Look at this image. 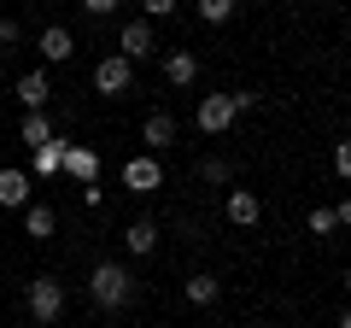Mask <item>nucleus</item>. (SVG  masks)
Segmentation results:
<instances>
[{
	"instance_id": "1",
	"label": "nucleus",
	"mask_w": 351,
	"mask_h": 328,
	"mask_svg": "<svg viewBox=\"0 0 351 328\" xmlns=\"http://www.w3.org/2000/svg\"><path fill=\"white\" fill-rule=\"evenodd\" d=\"M88 299L100 305V311H123V305L135 299V276H129L117 258H106V264L88 270Z\"/></svg>"
},
{
	"instance_id": "2",
	"label": "nucleus",
	"mask_w": 351,
	"mask_h": 328,
	"mask_svg": "<svg viewBox=\"0 0 351 328\" xmlns=\"http://www.w3.org/2000/svg\"><path fill=\"white\" fill-rule=\"evenodd\" d=\"M24 305H29V316H36L41 328L59 323V316H64V281H59V276H36V281L24 288Z\"/></svg>"
},
{
	"instance_id": "3",
	"label": "nucleus",
	"mask_w": 351,
	"mask_h": 328,
	"mask_svg": "<svg viewBox=\"0 0 351 328\" xmlns=\"http://www.w3.org/2000/svg\"><path fill=\"white\" fill-rule=\"evenodd\" d=\"M123 188H129V194H158V188H164V164L152 159V152L123 159Z\"/></svg>"
},
{
	"instance_id": "4",
	"label": "nucleus",
	"mask_w": 351,
	"mask_h": 328,
	"mask_svg": "<svg viewBox=\"0 0 351 328\" xmlns=\"http://www.w3.org/2000/svg\"><path fill=\"white\" fill-rule=\"evenodd\" d=\"M234 100H228V94H205L199 100V112H193V124L205 129V135H228V129H234Z\"/></svg>"
},
{
	"instance_id": "5",
	"label": "nucleus",
	"mask_w": 351,
	"mask_h": 328,
	"mask_svg": "<svg viewBox=\"0 0 351 328\" xmlns=\"http://www.w3.org/2000/svg\"><path fill=\"white\" fill-rule=\"evenodd\" d=\"M29 200H36V176L18 170V164H6V170H0V205H6V211H24Z\"/></svg>"
},
{
	"instance_id": "6",
	"label": "nucleus",
	"mask_w": 351,
	"mask_h": 328,
	"mask_svg": "<svg viewBox=\"0 0 351 328\" xmlns=\"http://www.w3.org/2000/svg\"><path fill=\"white\" fill-rule=\"evenodd\" d=\"M129 82H135V65H129L123 53H112V59L94 65V89L100 94H129Z\"/></svg>"
},
{
	"instance_id": "7",
	"label": "nucleus",
	"mask_w": 351,
	"mask_h": 328,
	"mask_svg": "<svg viewBox=\"0 0 351 328\" xmlns=\"http://www.w3.org/2000/svg\"><path fill=\"white\" fill-rule=\"evenodd\" d=\"M117 47H123L129 65H135V59H152V53H158V41H152V18H129L123 36H117Z\"/></svg>"
},
{
	"instance_id": "8",
	"label": "nucleus",
	"mask_w": 351,
	"mask_h": 328,
	"mask_svg": "<svg viewBox=\"0 0 351 328\" xmlns=\"http://www.w3.org/2000/svg\"><path fill=\"white\" fill-rule=\"evenodd\" d=\"M12 94H18V106H24V112H47V94H53V82H47V71H24Z\"/></svg>"
},
{
	"instance_id": "9",
	"label": "nucleus",
	"mask_w": 351,
	"mask_h": 328,
	"mask_svg": "<svg viewBox=\"0 0 351 328\" xmlns=\"http://www.w3.org/2000/svg\"><path fill=\"white\" fill-rule=\"evenodd\" d=\"M223 211H228V223H240V229H252L263 217V200L252 188H228V200H223Z\"/></svg>"
},
{
	"instance_id": "10",
	"label": "nucleus",
	"mask_w": 351,
	"mask_h": 328,
	"mask_svg": "<svg viewBox=\"0 0 351 328\" xmlns=\"http://www.w3.org/2000/svg\"><path fill=\"white\" fill-rule=\"evenodd\" d=\"M158 71H164V82H170V89H188L193 76H199V59H193L188 47H176V53H164V59H158Z\"/></svg>"
},
{
	"instance_id": "11",
	"label": "nucleus",
	"mask_w": 351,
	"mask_h": 328,
	"mask_svg": "<svg viewBox=\"0 0 351 328\" xmlns=\"http://www.w3.org/2000/svg\"><path fill=\"white\" fill-rule=\"evenodd\" d=\"M64 170H71L82 188H94V182H100V152H94V147H76V141H71V147H64Z\"/></svg>"
},
{
	"instance_id": "12",
	"label": "nucleus",
	"mask_w": 351,
	"mask_h": 328,
	"mask_svg": "<svg viewBox=\"0 0 351 328\" xmlns=\"http://www.w3.org/2000/svg\"><path fill=\"white\" fill-rule=\"evenodd\" d=\"M36 53H41L47 65H64V59L76 53V41H71V30H64V24H47V30L36 36Z\"/></svg>"
},
{
	"instance_id": "13",
	"label": "nucleus",
	"mask_w": 351,
	"mask_h": 328,
	"mask_svg": "<svg viewBox=\"0 0 351 328\" xmlns=\"http://www.w3.org/2000/svg\"><path fill=\"white\" fill-rule=\"evenodd\" d=\"M141 141H147V152L158 159L164 147H176V117H170V112H147V124H141Z\"/></svg>"
},
{
	"instance_id": "14",
	"label": "nucleus",
	"mask_w": 351,
	"mask_h": 328,
	"mask_svg": "<svg viewBox=\"0 0 351 328\" xmlns=\"http://www.w3.org/2000/svg\"><path fill=\"white\" fill-rule=\"evenodd\" d=\"M53 135H59V129H53V117H47V112H24V124H18V141H24L29 152H36V147H47Z\"/></svg>"
},
{
	"instance_id": "15",
	"label": "nucleus",
	"mask_w": 351,
	"mask_h": 328,
	"mask_svg": "<svg viewBox=\"0 0 351 328\" xmlns=\"http://www.w3.org/2000/svg\"><path fill=\"white\" fill-rule=\"evenodd\" d=\"M64 147H71L64 135H53L47 147H36V176H41V182H53V176L64 170Z\"/></svg>"
},
{
	"instance_id": "16",
	"label": "nucleus",
	"mask_w": 351,
	"mask_h": 328,
	"mask_svg": "<svg viewBox=\"0 0 351 328\" xmlns=\"http://www.w3.org/2000/svg\"><path fill=\"white\" fill-rule=\"evenodd\" d=\"M53 229H59L53 205H36V200H29V205H24V235H29V240H47Z\"/></svg>"
},
{
	"instance_id": "17",
	"label": "nucleus",
	"mask_w": 351,
	"mask_h": 328,
	"mask_svg": "<svg viewBox=\"0 0 351 328\" xmlns=\"http://www.w3.org/2000/svg\"><path fill=\"white\" fill-rule=\"evenodd\" d=\"M123 240H129V253H152V246H158V223H152V217H135V223L123 229Z\"/></svg>"
},
{
	"instance_id": "18",
	"label": "nucleus",
	"mask_w": 351,
	"mask_h": 328,
	"mask_svg": "<svg viewBox=\"0 0 351 328\" xmlns=\"http://www.w3.org/2000/svg\"><path fill=\"white\" fill-rule=\"evenodd\" d=\"M188 299L193 305H217V299H223V281H217V276H188Z\"/></svg>"
},
{
	"instance_id": "19",
	"label": "nucleus",
	"mask_w": 351,
	"mask_h": 328,
	"mask_svg": "<svg viewBox=\"0 0 351 328\" xmlns=\"http://www.w3.org/2000/svg\"><path fill=\"white\" fill-rule=\"evenodd\" d=\"M234 6H240V0H199V18H205V24H228Z\"/></svg>"
},
{
	"instance_id": "20",
	"label": "nucleus",
	"mask_w": 351,
	"mask_h": 328,
	"mask_svg": "<svg viewBox=\"0 0 351 328\" xmlns=\"http://www.w3.org/2000/svg\"><path fill=\"white\" fill-rule=\"evenodd\" d=\"M199 176L223 188V182H234V164H228V159H205V164H199Z\"/></svg>"
},
{
	"instance_id": "21",
	"label": "nucleus",
	"mask_w": 351,
	"mask_h": 328,
	"mask_svg": "<svg viewBox=\"0 0 351 328\" xmlns=\"http://www.w3.org/2000/svg\"><path fill=\"white\" fill-rule=\"evenodd\" d=\"M82 6H88V12H94V18H112L117 6H123V0H82Z\"/></svg>"
},
{
	"instance_id": "22",
	"label": "nucleus",
	"mask_w": 351,
	"mask_h": 328,
	"mask_svg": "<svg viewBox=\"0 0 351 328\" xmlns=\"http://www.w3.org/2000/svg\"><path fill=\"white\" fill-rule=\"evenodd\" d=\"M18 36H24V30H18V18H0V47H12Z\"/></svg>"
},
{
	"instance_id": "23",
	"label": "nucleus",
	"mask_w": 351,
	"mask_h": 328,
	"mask_svg": "<svg viewBox=\"0 0 351 328\" xmlns=\"http://www.w3.org/2000/svg\"><path fill=\"white\" fill-rule=\"evenodd\" d=\"M141 6H147V18H170L176 12V0H141Z\"/></svg>"
},
{
	"instance_id": "24",
	"label": "nucleus",
	"mask_w": 351,
	"mask_h": 328,
	"mask_svg": "<svg viewBox=\"0 0 351 328\" xmlns=\"http://www.w3.org/2000/svg\"><path fill=\"white\" fill-rule=\"evenodd\" d=\"M228 100H234V112H252V106H258V94H252V89H234Z\"/></svg>"
}]
</instances>
